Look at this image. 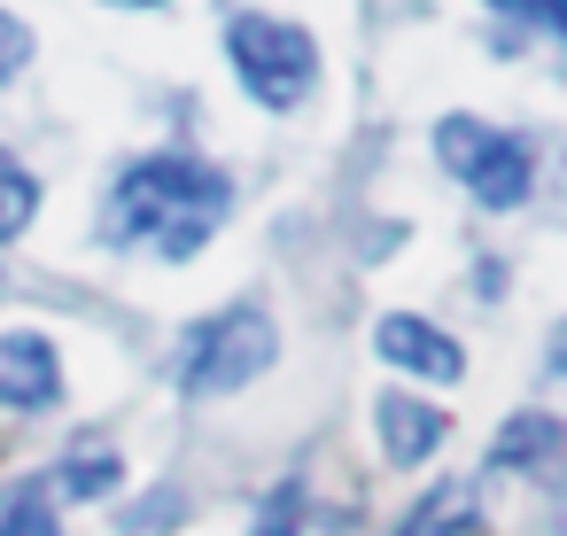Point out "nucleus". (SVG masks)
I'll return each mask as SVG.
<instances>
[{
	"instance_id": "1",
	"label": "nucleus",
	"mask_w": 567,
	"mask_h": 536,
	"mask_svg": "<svg viewBox=\"0 0 567 536\" xmlns=\"http://www.w3.org/2000/svg\"><path fill=\"white\" fill-rule=\"evenodd\" d=\"M234 210L226 172L195 164V156H141L102 210V234L117 249H156V257H195Z\"/></svg>"
},
{
	"instance_id": "2",
	"label": "nucleus",
	"mask_w": 567,
	"mask_h": 536,
	"mask_svg": "<svg viewBox=\"0 0 567 536\" xmlns=\"http://www.w3.org/2000/svg\"><path fill=\"white\" fill-rule=\"evenodd\" d=\"M226 55L241 71V86L265 102V110H296L311 86H319V48L303 24L288 17H234L226 24Z\"/></svg>"
},
{
	"instance_id": "3",
	"label": "nucleus",
	"mask_w": 567,
	"mask_h": 536,
	"mask_svg": "<svg viewBox=\"0 0 567 536\" xmlns=\"http://www.w3.org/2000/svg\"><path fill=\"white\" fill-rule=\"evenodd\" d=\"M272 319L257 311V303H226L218 319H203L195 334H187V358H179V389L187 396H234V389H249L265 365H272Z\"/></svg>"
},
{
	"instance_id": "4",
	"label": "nucleus",
	"mask_w": 567,
	"mask_h": 536,
	"mask_svg": "<svg viewBox=\"0 0 567 536\" xmlns=\"http://www.w3.org/2000/svg\"><path fill=\"white\" fill-rule=\"evenodd\" d=\"M435 156H443V172H451L482 210L528 203L536 164H528V141H520V133H497V125H482V117H443V125H435Z\"/></svg>"
},
{
	"instance_id": "5",
	"label": "nucleus",
	"mask_w": 567,
	"mask_h": 536,
	"mask_svg": "<svg viewBox=\"0 0 567 536\" xmlns=\"http://www.w3.org/2000/svg\"><path fill=\"white\" fill-rule=\"evenodd\" d=\"M63 396V365H55V342L48 334H0V404L9 412H48Z\"/></svg>"
},
{
	"instance_id": "6",
	"label": "nucleus",
	"mask_w": 567,
	"mask_h": 536,
	"mask_svg": "<svg viewBox=\"0 0 567 536\" xmlns=\"http://www.w3.org/2000/svg\"><path fill=\"white\" fill-rule=\"evenodd\" d=\"M373 350H381L389 365H404V373H427V381H458V373H466L458 342H451L443 327L412 319V311H389V319L373 327Z\"/></svg>"
},
{
	"instance_id": "7",
	"label": "nucleus",
	"mask_w": 567,
	"mask_h": 536,
	"mask_svg": "<svg viewBox=\"0 0 567 536\" xmlns=\"http://www.w3.org/2000/svg\"><path fill=\"white\" fill-rule=\"evenodd\" d=\"M373 412H381L373 427H381V451H389V466H420V458L443 443V412H435L427 396H381Z\"/></svg>"
},
{
	"instance_id": "8",
	"label": "nucleus",
	"mask_w": 567,
	"mask_h": 536,
	"mask_svg": "<svg viewBox=\"0 0 567 536\" xmlns=\"http://www.w3.org/2000/svg\"><path fill=\"white\" fill-rule=\"evenodd\" d=\"M559 451H567V427H559L551 412H513V420L497 427V443H489V466L528 474V466H544V458H559Z\"/></svg>"
},
{
	"instance_id": "9",
	"label": "nucleus",
	"mask_w": 567,
	"mask_h": 536,
	"mask_svg": "<svg viewBox=\"0 0 567 536\" xmlns=\"http://www.w3.org/2000/svg\"><path fill=\"white\" fill-rule=\"evenodd\" d=\"M389 536H474V489L466 482H435Z\"/></svg>"
},
{
	"instance_id": "10",
	"label": "nucleus",
	"mask_w": 567,
	"mask_h": 536,
	"mask_svg": "<svg viewBox=\"0 0 567 536\" xmlns=\"http://www.w3.org/2000/svg\"><path fill=\"white\" fill-rule=\"evenodd\" d=\"M32 218H40V179H32L9 148H0V241H17Z\"/></svg>"
},
{
	"instance_id": "11",
	"label": "nucleus",
	"mask_w": 567,
	"mask_h": 536,
	"mask_svg": "<svg viewBox=\"0 0 567 536\" xmlns=\"http://www.w3.org/2000/svg\"><path fill=\"white\" fill-rule=\"evenodd\" d=\"M0 536H63L55 505H48V482H17L9 497H0Z\"/></svg>"
},
{
	"instance_id": "12",
	"label": "nucleus",
	"mask_w": 567,
	"mask_h": 536,
	"mask_svg": "<svg viewBox=\"0 0 567 536\" xmlns=\"http://www.w3.org/2000/svg\"><path fill=\"white\" fill-rule=\"evenodd\" d=\"M117 474H125V466H117V451H86V458L71 451V458H63V489H71V497H110V489H117Z\"/></svg>"
},
{
	"instance_id": "13",
	"label": "nucleus",
	"mask_w": 567,
	"mask_h": 536,
	"mask_svg": "<svg viewBox=\"0 0 567 536\" xmlns=\"http://www.w3.org/2000/svg\"><path fill=\"white\" fill-rule=\"evenodd\" d=\"M489 9H505L513 24H536V32H559L567 40V0H489Z\"/></svg>"
},
{
	"instance_id": "14",
	"label": "nucleus",
	"mask_w": 567,
	"mask_h": 536,
	"mask_svg": "<svg viewBox=\"0 0 567 536\" xmlns=\"http://www.w3.org/2000/svg\"><path fill=\"white\" fill-rule=\"evenodd\" d=\"M24 63H32V32H24V17H9V9H0V86H9Z\"/></svg>"
},
{
	"instance_id": "15",
	"label": "nucleus",
	"mask_w": 567,
	"mask_h": 536,
	"mask_svg": "<svg viewBox=\"0 0 567 536\" xmlns=\"http://www.w3.org/2000/svg\"><path fill=\"white\" fill-rule=\"evenodd\" d=\"M296 513H303V489H296V482H280V489H272V505L257 513V536H296Z\"/></svg>"
},
{
	"instance_id": "16",
	"label": "nucleus",
	"mask_w": 567,
	"mask_h": 536,
	"mask_svg": "<svg viewBox=\"0 0 567 536\" xmlns=\"http://www.w3.org/2000/svg\"><path fill=\"white\" fill-rule=\"evenodd\" d=\"M551 365H559V373H567V327H559V342H551Z\"/></svg>"
},
{
	"instance_id": "17",
	"label": "nucleus",
	"mask_w": 567,
	"mask_h": 536,
	"mask_svg": "<svg viewBox=\"0 0 567 536\" xmlns=\"http://www.w3.org/2000/svg\"><path fill=\"white\" fill-rule=\"evenodd\" d=\"M125 9H164V0H125Z\"/></svg>"
}]
</instances>
